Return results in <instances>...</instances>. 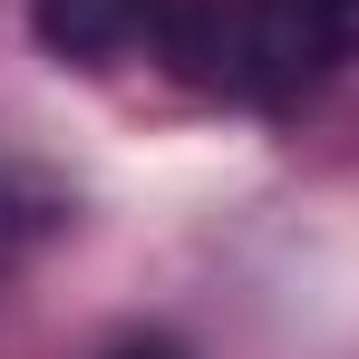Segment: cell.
Listing matches in <instances>:
<instances>
[{"mask_svg":"<svg viewBox=\"0 0 359 359\" xmlns=\"http://www.w3.org/2000/svg\"><path fill=\"white\" fill-rule=\"evenodd\" d=\"M29 20L59 59H117L175 20V0H29Z\"/></svg>","mask_w":359,"mask_h":359,"instance_id":"6da1fadb","label":"cell"},{"mask_svg":"<svg viewBox=\"0 0 359 359\" xmlns=\"http://www.w3.org/2000/svg\"><path fill=\"white\" fill-rule=\"evenodd\" d=\"M320 29H330L340 59H359V0H320Z\"/></svg>","mask_w":359,"mask_h":359,"instance_id":"7a4b0ae2","label":"cell"},{"mask_svg":"<svg viewBox=\"0 0 359 359\" xmlns=\"http://www.w3.org/2000/svg\"><path fill=\"white\" fill-rule=\"evenodd\" d=\"M107 359H184L175 340H126V350H107Z\"/></svg>","mask_w":359,"mask_h":359,"instance_id":"3957f363","label":"cell"}]
</instances>
